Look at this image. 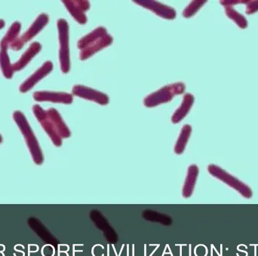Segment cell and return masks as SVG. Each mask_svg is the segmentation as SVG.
I'll return each mask as SVG.
<instances>
[{"mask_svg":"<svg viewBox=\"0 0 258 256\" xmlns=\"http://www.w3.org/2000/svg\"><path fill=\"white\" fill-rule=\"evenodd\" d=\"M246 0H230V1H221V4L222 6H224V7H227V6H234V5L237 4H246L247 3Z\"/></svg>","mask_w":258,"mask_h":256,"instance_id":"23","label":"cell"},{"mask_svg":"<svg viewBox=\"0 0 258 256\" xmlns=\"http://www.w3.org/2000/svg\"><path fill=\"white\" fill-rule=\"evenodd\" d=\"M113 37L104 27H99L80 39L78 48L81 60H87L92 55L113 43Z\"/></svg>","mask_w":258,"mask_h":256,"instance_id":"1","label":"cell"},{"mask_svg":"<svg viewBox=\"0 0 258 256\" xmlns=\"http://www.w3.org/2000/svg\"><path fill=\"white\" fill-rule=\"evenodd\" d=\"M191 133H192V127L189 125H184L181 129L180 136L176 142L175 146H174V152L177 154H181L184 151L186 148V144L190 137Z\"/></svg>","mask_w":258,"mask_h":256,"instance_id":"18","label":"cell"},{"mask_svg":"<svg viewBox=\"0 0 258 256\" xmlns=\"http://www.w3.org/2000/svg\"><path fill=\"white\" fill-rule=\"evenodd\" d=\"M33 113L41 126L52 141L53 144L57 147L61 146L63 139L57 132L54 122L48 116L47 110H43L40 106L34 105L33 107Z\"/></svg>","mask_w":258,"mask_h":256,"instance_id":"6","label":"cell"},{"mask_svg":"<svg viewBox=\"0 0 258 256\" xmlns=\"http://www.w3.org/2000/svg\"><path fill=\"white\" fill-rule=\"evenodd\" d=\"M57 30H58L59 42H60V69L63 73H68L71 69L69 51V25L66 20L59 19L57 21Z\"/></svg>","mask_w":258,"mask_h":256,"instance_id":"5","label":"cell"},{"mask_svg":"<svg viewBox=\"0 0 258 256\" xmlns=\"http://www.w3.org/2000/svg\"><path fill=\"white\" fill-rule=\"evenodd\" d=\"M136 4L154 12L158 16L167 20H174L176 18V12L173 8L165 6L156 1H135Z\"/></svg>","mask_w":258,"mask_h":256,"instance_id":"10","label":"cell"},{"mask_svg":"<svg viewBox=\"0 0 258 256\" xmlns=\"http://www.w3.org/2000/svg\"><path fill=\"white\" fill-rule=\"evenodd\" d=\"M5 24H6L5 21L3 20L0 19V30H2L5 27Z\"/></svg>","mask_w":258,"mask_h":256,"instance_id":"24","label":"cell"},{"mask_svg":"<svg viewBox=\"0 0 258 256\" xmlns=\"http://www.w3.org/2000/svg\"><path fill=\"white\" fill-rule=\"evenodd\" d=\"M185 84L182 82L174 83L169 84L158 90L157 92L148 95L144 99V104L145 107H157L161 104L171 101L176 95H181L185 92Z\"/></svg>","mask_w":258,"mask_h":256,"instance_id":"3","label":"cell"},{"mask_svg":"<svg viewBox=\"0 0 258 256\" xmlns=\"http://www.w3.org/2000/svg\"><path fill=\"white\" fill-rule=\"evenodd\" d=\"M8 47L0 46V67L5 78L10 79L14 74L13 68L8 54Z\"/></svg>","mask_w":258,"mask_h":256,"instance_id":"17","label":"cell"},{"mask_svg":"<svg viewBox=\"0 0 258 256\" xmlns=\"http://www.w3.org/2000/svg\"><path fill=\"white\" fill-rule=\"evenodd\" d=\"M3 142V137H2L1 134H0V144Z\"/></svg>","mask_w":258,"mask_h":256,"instance_id":"25","label":"cell"},{"mask_svg":"<svg viewBox=\"0 0 258 256\" xmlns=\"http://www.w3.org/2000/svg\"><path fill=\"white\" fill-rule=\"evenodd\" d=\"M73 94L75 96L88 101H94L101 105H107L109 104V98L105 94L98 92L89 87L83 86H75L73 88Z\"/></svg>","mask_w":258,"mask_h":256,"instance_id":"8","label":"cell"},{"mask_svg":"<svg viewBox=\"0 0 258 256\" xmlns=\"http://www.w3.org/2000/svg\"><path fill=\"white\" fill-rule=\"evenodd\" d=\"M48 20L49 18L46 14L42 13L39 15L36 21L30 26V28L11 45L10 48L12 50L14 51L21 50L25 44L34 38L47 25Z\"/></svg>","mask_w":258,"mask_h":256,"instance_id":"7","label":"cell"},{"mask_svg":"<svg viewBox=\"0 0 258 256\" xmlns=\"http://www.w3.org/2000/svg\"><path fill=\"white\" fill-rule=\"evenodd\" d=\"M33 99L38 102H52L57 104H71L74 101L72 95L63 92H37L33 94Z\"/></svg>","mask_w":258,"mask_h":256,"instance_id":"12","label":"cell"},{"mask_svg":"<svg viewBox=\"0 0 258 256\" xmlns=\"http://www.w3.org/2000/svg\"><path fill=\"white\" fill-rule=\"evenodd\" d=\"M246 9H245V13L248 15H251V14L255 13L258 11V0L256 1H248L247 2Z\"/></svg>","mask_w":258,"mask_h":256,"instance_id":"22","label":"cell"},{"mask_svg":"<svg viewBox=\"0 0 258 256\" xmlns=\"http://www.w3.org/2000/svg\"><path fill=\"white\" fill-rule=\"evenodd\" d=\"M21 24L18 21H15L10 28L8 30L7 33L0 42V46H6L9 48L15 41L19 37V33L21 31Z\"/></svg>","mask_w":258,"mask_h":256,"instance_id":"19","label":"cell"},{"mask_svg":"<svg viewBox=\"0 0 258 256\" xmlns=\"http://www.w3.org/2000/svg\"><path fill=\"white\" fill-rule=\"evenodd\" d=\"M208 171L212 177L221 180V182L225 183L232 189L237 191L244 198L249 199L253 196L252 190L250 189L249 186H247L241 180H238L237 178L233 177L220 166L215 164H210L208 166Z\"/></svg>","mask_w":258,"mask_h":256,"instance_id":"4","label":"cell"},{"mask_svg":"<svg viewBox=\"0 0 258 256\" xmlns=\"http://www.w3.org/2000/svg\"><path fill=\"white\" fill-rule=\"evenodd\" d=\"M199 173H200V169L197 165L192 164L188 168L187 174H186V180L182 190V195L183 198H189L192 196L197 184Z\"/></svg>","mask_w":258,"mask_h":256,"instance_id":"13","label":"cell"},{"mask_svg":"<svg viewBox=\"0 0 258 256\" xmlns=\"http://www.w3.org/2000/svg\"><path fill=\"white\" fill-rule=\"evenodd\" d=\"M13 119L25 139L33 161L36 164H42L44 157L42 149L27 118L21 111H15L13 113Z\"/></svg>","mask_w":258,"mask_h":256,"instance_id":"2","label":"cell"},{"mask_svg":"<svg viewBox=\"0 0 258 256\" xmlns=\"http://www.w3.org/2000/svg\"><path fill=\"white\" fill-rule=\"evenodd\" d=\"M48 116L51 118V120L54 122L56 128H57V132H58L60 136H61L62 139H67L71 136V130L67 126L65 122H63L60 115L59 114L58 112L55 109H49L47 110Z\"/></svg>","mask_w":258,"mask_h":256,"instance_id":"16","label":"cell"},{"mask_svg":"<svg viewBox=\"0 0 258 256\" xmlns=\"http://www.w3.org/2000/svg\"><path fill=\"white\" fill-rule=\"evenodd\" d=\"M225 12L227 16L233 20L240 28L245 29L248 27V21L243 15L236 12L232 6L225 7Z\"/></svg>","mask_w":258,"mask_h":256,"instance_id":"20","label":"cell"},{"mask_svg":"<svg viewBox=\"0 0 258 256\" xmlns=\"http://www.w3.org/2000/svg\"><path fill=\"white\" fill-rule=\"evenodd\" d=\"M41 49H42V45H41L40 43L37 42L32 43L31 45L29 47L28 49L21 56L19 60L12 64L14 72H15V71H21V69H24L33 60V57L39 54Z\"/></svg>","mask_w":258,"mask_h":256,"instance_id":"14","label":"cell"},{"mask_svg":"<svg viewBox=\"0 0 258 256\" xmlns=\"http://www.w3.org/2000/svg\"><path fill=\"white\" fill-rule=\"evenodd\" d=\"M206 1H194L183 11V15L185 18H189L194 16L205 4Z\"/></svg>","mask_w":258,"mask_h":256,"instance_id":"21","label":"cell"},{"mask_svg":"<svg viewBox=\"0 0 258 256\" xmlns=\"http://www.w3.org/2000/svg\"><path fill=\"white\" fill-rule=\"evenodd\" d=\"M194 103V97L191 94H186L183 98L180 107L176 110L175 113L171 117V122L177 124L181 122L190 111Z\"/></svg>","mask_w":258,"mask_h":256,"instance_id":"15","label":"cell"},{"mask_svg":"<svg viewBox=\"0 0 258 256\" xmlns=\"http://www.w3.org/2000/svg\"><path fill=\"white\" fill-rule=\"evenodd\" d=\"M53 63L51 61H46L31 76L29 77L20 86L19 90L21 93H26L31 90L42 78H45L52 71Z\"/></svg>","mask_w":258,"mask_h":256,"instance_id":"9","label":"cell"},{"mask_svg":"<svg viewBox=\"0 0 258 256\" xmlns=\"http://www.w3.org/2000/svg\"><path fill=\"white\" fill-rule=\"evenodd\" d=\"M68 12L73 18L80 24L87 23L86 12L90 9V3L88 1H63Z\"/></svg>","mask_w":258,"mask_h":256,"instance_id":"11","label":"cell"}]
</instances>
